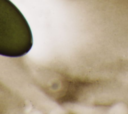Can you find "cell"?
<instances>
[{
    "label": "cell",
    "mask_w": 128,
    "mask_h": 114,
    "mask_svg": "<svg viewBox=\"0 0 128 114\" xmlns=\"http://www.w3.org/2000/svg\"><path fill=\"white\" fill-rule=\"evenodd\" d=\"M32 44V33L24 15L10 0H0V55L23 56Z\"/></svg>",
    "instance_id": "obj_1"
}]
</instances>
